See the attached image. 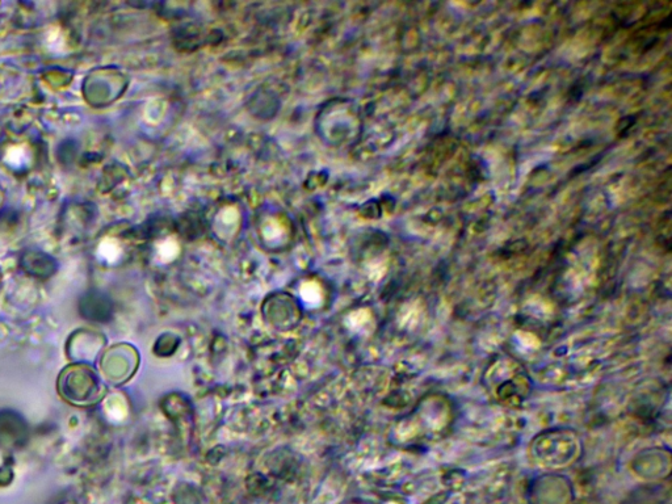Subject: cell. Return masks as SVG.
<instances>
[{
    "label": "cell",
    "mask_w": 672,
    "mask_h": 504,
    "mask_svg": "<svg viewBox=\"0 0 672 504\" xmlns=\"http://www.w3.org/2000/svg\"><path fill=\"white\" fill-rule=\"evenodd\" d=\"M99 364L103 380L112 385H123L137 372L140 355L130 344L119 343L104 350Z\"/></svg>",
    "instance_id": "cell-2"
},
{
    "label": "cell",
    "mask_w": 672,
    "mask_h": 504,
    "mask_svg": "<svg viewBox=\"0 0 672 504\" xmlns=\"http://www.w3.org/2000/svg\"><path fill=\"white\" fill-rule=\"evenodd\" d=\"M105 344L107 339L99 331L79 329L67 340L66 355L73 364L91 365L104 352Z\"/></svg>",
    "instance_id": "cell-3"
},
{
    "label": "cell",
    "mask_w": 672,
    "mask_h": 504,
    "mask_svg": "<svg viewBox=\"0 0 672 504\" xmlns=\"http://www.w3.org/2000/svg\"><path fill=\"white\" fill-rule=\"evenodd\" d=\"M12 413H6L7 422L4 423L2 414H0V444H14L15 441H18V438L23 432V427H21V419H14Z\"/></svg>",
    "instance_id": "cell-4"
},
{
    "label": "cell",
    "mask_w": 672,
    "mask_h": 504,
    "mask_svg": "<svg viewBox=\"0 0 672 504\" xmlns=\"http://www.w3.org/2000/svg\"><path fill=\"white\" fill-rule=\"evenodd\" d=\"M57 392L69 405L84 409L98 405L107 394V388L92 365L70 364L58 376Z\"/></svg>",
    "instance_id": "cell-1"
}]
</instances>
